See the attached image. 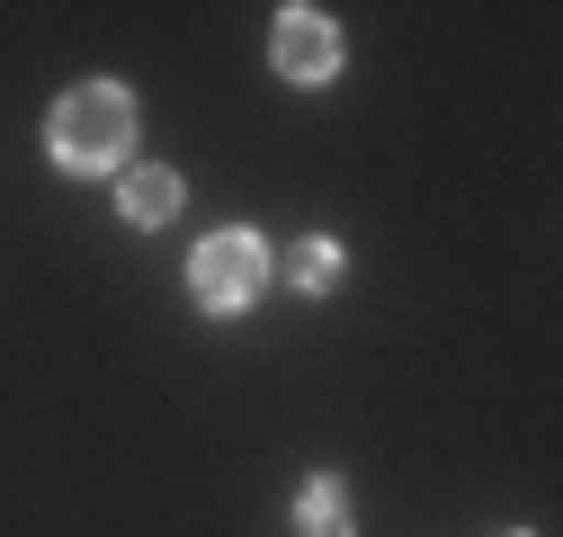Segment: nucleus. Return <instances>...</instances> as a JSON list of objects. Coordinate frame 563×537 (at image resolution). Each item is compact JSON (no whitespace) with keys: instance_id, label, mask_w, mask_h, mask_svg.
Instances as JSON below:
<instances>
[{"instance_id":"2","label":"nucleus","mask_w":563,"mask_h":537,"mask_svg":"<svg viewBox=\"0 0 563 537\" xmlns=\"http://www.w3.org/2000/svg\"><path fill=\"white\" fill-rule=\"evenodd\" d=\"M188 287H197L206 314H242V305L268 287V251H260V233H242V224L206 233V242L188 251Z\"/></svg>"},{"instance_id":"3","label":"nucleus","mask_w":563,"mask_h":537,"mask_svg":"<svg viewBox=\"0 0 563 537\" xmlns=\"http://www.w3.org/2000/svg\"><path fill=\"white\" fill-rule=\"evenodd\" d=\"M277 73L287 81H331L340 73V28L322 19V10H277Z\"/></svg>"},{"instance_id":"4","label":"nucleus","mask_w":563,"mask_h":537,"mask_svg":"<svg viewBox=\"0 0 563 537\" xmlns=\"http://www.w3.org/2000/svg\"><path fill=\"white\" fill-rule=\"evenodd\" d=\"M117 207H125V224H170V216H179V171L134 162V171L117 179Z\"/></svg>"},{"instance_id":"7","label":"nucleus","mask_w":563,"mask_h":537,"mask_svg":"<svg viewBox=\"0 0 563 537\" xmlns=\"http://www.w3.org/2000/svg\"><path fill=\"white\" fill-rule=\"evenodd\" d=\"M510 537H528V528H510Z\"/></svg>"},{"instance_id":"5","label":"nucleus","mask_w":563,"mask_h":537,"mask_svg":"<svg viewBox=\"0 0 563 537\" xmlns=\"http://www.w3.org/2000/svg\"><path fill=\"white\" fill-rule=\"evenodd\" d=\"M296 537H349V484L340 475H313L296 493Z\"/></svg>"},{"instance_id":"6","label":"nucleus","mask_w":563,"mask_h":537,"mask_svg":"<svg viewBox=\"0 0 563 537\" xmlns=\"http://www.w3.org/2000/svg\"><path fill=\"white\" fill-rule=\"evenodd\" d=\"M287 278H296L305 296H322V287H340V251H331V242H296V260H287Z\"/></svg>"},{"instance_id":"1","label":"nucleus","mask_w":563,"mask_h":537,"mask_svg":"<svg viewBox=\"0 0 563 537\" xmlns=\"http://www.w3.org/2000/svg\"><path fill=\"white\" fill-rule=\"evenodd\" d=\"M45 144L63 171H117L134 153V99L117 81H81V90H63L54 117H45Z\"/></svg>"}]
</instances>
